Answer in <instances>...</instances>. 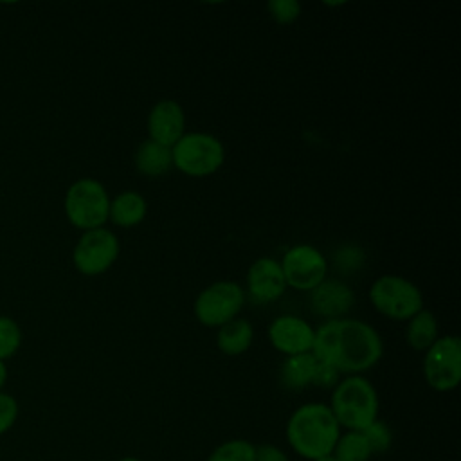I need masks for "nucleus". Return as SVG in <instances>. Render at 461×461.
Instances as JSON below:
<instances>
[{
    "mask_svg": "<svg viewBox=\"0 0 461 461\" xmlns=\"http://www.w3.org/2000/svg\"><path fill=\"white\" fill-rule=\"evenodd\" d=\"M405 339L414 351L425 353L438 339V321L434 313L423 308L416 315H412L407 322Z\"/></svg>",
    "mask_w": 461,
    "mask_h": 461,
    "instance_id": "6ab92c4d",
    "label": "nucleus"
},
{
    "mask_svg": "<svg viewBox=\"0 0 461 461\" xmlns=\"http://www.w3.org/2000/svg\"><path fill=\"white\" fill-rule=\"evenodd\" d=\"M362 432H364V436H366V439H367V443H369L373 452H384V450L389 448V445H391V430L387 429L385 423L376 420L367 429H364Z\"/></svg>",
    "mask_w": 461,
    "mask_h": 461,
    "instance_id": "b1692460",
    "label": "nucleus"
},
{
    "mask_svg": "<svg viewBox=\"0 0 461 461\" xmlns=\"http://www.w3.org/2000/svg\"><path fill=\"white\" fill-rule=\"evenodd\" d=\"M339 427L362 432L378 416V394L373 384L360 376L351 375L340 380L331 393L330 405Z\"/></svg>",
    "mask_w": 461,
    "mask_h": 461,
    "instance_id": "7ed1b4c3",
    "label": "nucleus"
},
{
    "mask_svg": "<svg viewBox=\"0 0 461 461\" xmlns=\"http://www.w3.org/2000/svg\"><path fill=\"white\" fill-rule=\"evenodd\" d=\"M254 339V328L247 319L236 317L216 331V346L223 355L236 357L245 353Z\"/></svg>",
    "mask_w": 461,
    "mask_h": 461,
    "instance_id": "f3484780",
    "label": "nucleus"
},
{
    "mask_svg": "<svg viewBox=\"0 0 461 461\" xmlns=\"http://www.w3.org/2000/svg\"><path fill=\"white\" fill-rule=\"evenodd\" d=\"M22 344V330L11 317L0 315V360L13 357Z\"/></svg>",
    "mask_w": 461,
    "mask_h": 461,
    "instance_id": "4be33fe9",
    "label": "nucleus"
},
{
    "mask_svg": "<svg viewBox=\"0 0 461 461\" xmlns=\"http://www.w3.org/2000/svg\"><path fill=\"white\" fill-rule=\"evenodd\" d=\"M339 371L324 362L317 360V367H315V375H313V382L319 387H335L339 384Z\"/></svg>",
    "mask_w": 461,
    "mask_h": 461,
    "instance_id": "a878e982",
    "label": "nucleus"
},
{
    "mask_svg": "<svg viewBox=\"0 0 461 461\" xmlns=\"http://www.w3.org/2000/svg\"><path fill=\"white\" fill-rule=\"evenodd\" d=\"M286 286L310 292L326 279L328 261L313 245L299 243L290 247L279 261Z\"/></svg>",
    "mask_w": 461,
    "mask_h": 461,
    "instance_id": "9d476101",
    "label": "nucleus"
},
{
    "mask_svg": "<svg viewBox=\"0 0 461 461\" xmlns=\"http://www.w3.org/2000/svg\"><path fill=\"white\" fill-rule=\"evenodd\" d=\"M119 238L115 232L97 227L85 230L72 250V263L83 276H99L106 272L119 258Z\"/></svg>",
    "mask_w": 461,
    "mask_h": 461,
    "instance_id": "1a4fd4ad",
    "label": "nucleus"
},
{
    "mask_svg": "<svg viewBox=\"0 0 461 461\" xmlns=\"http://www.w3.org/2000/svg\"><path fill=\"white\" fill-rule=\"evenodd\" d=\"M133 164L135 169L149 178L162 176L173 167V158H171V148L162 146L151 139L142 140L133 155Z\"/></svg>",
    "mask_w": 461,
    "mask_h": 461,
    "instance_id": "dca6fc26",
    "label": "nucleus"
},
{
    "mask_svg": "<svg viewBox=\"0 0 461 461\" xmlns=\"http://www.w3.org/2000/svg\"><path fill=\"white\" fill-rule=\"evenodd\" d=\"M331 454L335 461H369L373 450L364 432L348 430L346 434L339 436Z\"/></svg>",
    "mask_w": 461,
    "mask_h": 461,
    "instance_id": "aec40b11",
    "label": "nucleus"
},
{
    "mask_svg": "<svg viewBox=\"0 0 461 461\" xmlns=\"http://www.w3.org/2000/svg\"><path fill=\"white\" fill-rule=\"evenodd\" d=\"M146 126L151 140L173 148L185 133V112L178 101L160 99L151 106Z\"/></svg>",
    "mask_w": 461,
    "mask_h": 461,
    "instance_id": "f8f14e48",
    "label": "nucleus"
},
{
    "mask_svg": "<svg viewBox=\"0 0 461 461\" xmlns=\"http://www.w3.org/2000/svg\"><path fill=\"white\" fill-rule=\"evenodd\" d=\"M371 306L387 319L409 321L420 310H423V294L412 281L384 274L369 286Z\"/></svg>",
    "mask_w": 461,
    "mask_h": 461,
    "instance_id": "39448f33",
    "label": "nucleus"
},
{
    "mask_svg": "<svg viewBox=\"0 0 461 461\" xmlns=\"http://www.w3.org/2000/svg\"><path fill=\"white\" fill-rule=\"evenodd\" d=\"M313 461H335V457H333V454H326V456L317 457V459H313Z\"/></svg>",
    "mask_w": 461,
    "mask_h": 461,
    "instance_id": "c85d7f7f",
    "label": "nucleus"
},
{
    "mask_svg": "<svg viewBox=\"0 0 461 461\" xmlns=\"http://www.w3.org/2000/svg\"><path fill=\"white\" fill-rule=\"evenodd\" d=\"M67 220L83 230L103 227L108 221L110 196L106 187L95 178H79L65 193Z\"/></svg>",
    "mask_w": 461,
    "mask_h": 461,
    "instance_id": "423d86ee",
    "label": "nucleus"
},
{
    "mask_svg": "<svg viewBox=\"0 0 461 461\" xmlns=\"http://www.w3.org/2000/svg\"><path fill=\"white\" fill-rule=\"evenodd\" d=\"M173 167L194 178L214 175L223 160L225 148L221 140L205 131H185L171 148Z\"/></svg>",
    "mask_w": 461,
    "mask_h": 461,
    "instance_id": "20e7f679",
    "label": "nucleus"
},
{
    "mask_svg": "<svg viewBox=\"0 0 461 461\" xmlns=\"http://www.w3.org/2000/svg\"><path fill=\"white\" fill-rule=\"evenodd\" d=\"M268 340L279 353L286 357L312 353L315 328L295 315H279L268 326Z\"/></svg>",
    "mask_w": 461,
    "mask_h": 461,
    "instance_id": "9b49d317",
    "label": "nucleus"
},
{
    "mask_svg": "<svg viewBox=\"0 0 461 461\" xmlns=\"http://www.w3.org/2000/svg\"><path fill=\"white\" fill-rule=\"evenodd\" d=\"M254 461H290V459H288V456L281 448L265 443V445L256 447Z\"/></svg>",
    "mask_w": 461,
    "mask_h": 461,
    "instance_id": "bb28decb",
    "label": "nucleus"
},
{
    "mask_svg": "<svg viewBox=\"0 0 461 461\" xmlns=\"http://www.w3.org/2000/svg\"><path fill=\"white\" fill-rule=\"evenodd\" d=\"M5 380H7V367H5V364L0 360V389L4 387Z\"/></svg>",
    "mask_w": 461,
    "mask_h": 461,
    "instance_id": "cd10ccee",
    "label": "nucleus"
},
{
    "mask_svg": "<svg viewBox=\"0 0 461 461\" xmlns=\"http://www.w3.org/2000/svg\"><path fill=\"white\" fill-rule=\"evenodd\" d=\"M355 303L353 290L339 279H324L313 290H310V308L313 313L331 319L346 315Z\"/></svg>",
    "mask_w": 461,
    "mask_h": 461,
    "instance_id": "4468645a",
    "label": "nucleus"
},
{
    "mask_svg": "<svg viewBox=\"0 0 461 461\" xmlns=\"http://www.w3.org/2000/svg\"><path fill=\"white\" fill-rule=\"evenodd\" d=\"M119 461H140V459H137V457H133V456H126V457H121Z\"/></svg>",
    "mask_w": 461,
    "mask_h": 461,
    "instance_id": "c756f323",
    "label": "nucleus"
},
{
    "mask_svg": "<svg viewBox=\"0 0 461 461\" xmlns=\"http://www.w3.org/2000/svg\"><path fill=\"white\" fill-rule=\"evenodd\" d=\"M16 418H18V402L11 394L0 391V436L14 425Z\"/></svg>",
    "mask_w": 461,
    "mask_h": 461,
    "instance_id": "393cba45",
    "label": "nucleus"
},
{
    "mask_svg": "<svg viewBox=\"0 0 461 461\" xmlns=\"http://www.w3.org/2000/svg\"><path fill=\"white\" fill-rule=\"evenodd\" d=\"M317 358L313 353H301L286 357L281 364V382L288 389H304L313 382Z\"/></svg>",
    "mask_w": 461,
    "mask_h": 461,
    "instance_id": "a211bd4d",
    "label": "nucleus"
},
{
    "mask_svg": "<svg viewBox=\"0 0 461 461\" xmlns=\"http://www.w3.org/2000/svg\"><path fill=\"white\" fill-rule=\"evenodd\" d=\"M267 9L268 14L281 25L294 23L301 14V4L297 0H270Z\"/></svg>",
    "mask_w": 461,
    "mask_h": 461,
    "instance_id": "5701e85b",
    "label": "nucleus"
},
{
    "mask_svg": "<svg viewBox=\"0 0 461 461\" xmlns=\"http://www.w3.org/2000/svg\"><path fill=\"white\" fill-rule=\"evenodd\" d=\"M423 376L429 387L445 393L461 382V340L456 335L438 337L425 351Z\"/></svg>",
    "mask_w": 461,
    "mask_h": 461,
    "instance_id": "6e6552de",
    "label": "nucleus"
},
{
    "mask_svg": "<svg viewBox=\"0 0 461 461\" xmlns=\"http://www.w3.org/2000/svg\"><path fill=\"white\" fill-rule=\"evenodd\" d=\"M339 436L340 427L326 403H304L292 412L286 423L288 443L299 456L312 461L331 454Z\"/></svg>",
    "mask_w": 461,
    "mask_h": 461,
    "instance_id": "f03ea898",
    "label": "nucleus"
},
{
    "mask_svg": "<svg viewBox=\"0 0 461 461\" xmlns=\"http://www.w3.org/2000/svg\"><path fill=\"white\" fill-rule=\"evenodd\" d=\"M312 353L339 373L357 375L378 364L384 355V342L371 324L340 317L326 321L315 330Z\"/></svg>",
    "mask_w": 461,
    "mask_h": 461,
    "instance_id": "f257e3e1",
    "label": "nucleus"
},
{
    "mask_svg": "<svg viewBox=\"0 0 461 461\" xmlns=\"http://www.w3.org/2000/svg\"><path fill=\"white\" fill-rule=\"evenodd\" d=\"M245 304V290L236 281H216L205 286L194 299L193 312L200 324L220 328L238 317Z\"/></svg>",
    "mask_w": 461,
    "mask_h": 461,
    "instance_id": "0eeeda50",
    "label": "nucleus"
},
{
    "mask_svg": "<svg viewBox=\"0 0 461 461\" xmlns=\"http://www.w3.org/2000/svg\"><path fill=\"white\" fill-rule=\"evenodd\" d=\"M146 212L148 202L137 191H122L115 198H110L108 220L117 227H135L144 221Z\"/></svg>",
    "mask_w": 461,
    "mask_h": 461,
    "instance_id": "2eb2a0df",
    "label": "nucleus"
},
{
    "mask_svg": "<svg viewBox=\"0 0 461 461\" xmlns=\"http://www.w3.org/2000/svg\"><path fill=\"white\" fill-rule=\"evenodd\" d=\"M256 447L245 439H230L216 447L207 461H254Z\"/></svg>",
    "mask_w": 461,
    "mask_h": 461,
    "instance_id": "412c9836",
    "label": "nucleus"
},
{
    "mask_svg": "<svg viewBox=\"0 0 461 461\" xmlns=\"http://www.w3.org/2000/svg\"><path fill=\"white\" fill-rule=\"evenodd\" d=\"M247 290L258 303H272L286 290V281L277 259L263 256L247 270Z\"/></svg>",
    "mask_w": 461,
    "mask_h": 461,
    "instance_id": "ddd939ff",
    "label": "nucleus"
}]
</instances>
